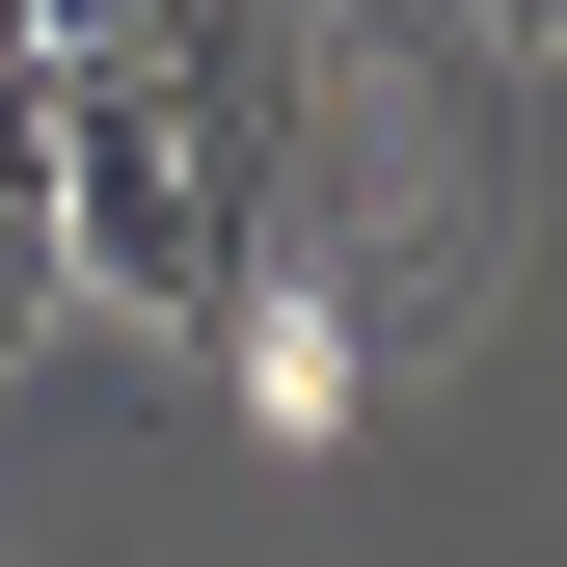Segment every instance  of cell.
I'll return each instance as SVG.
<instances>
[{
  "mask_svg": "<svg viewBox=\"0 0 567 567\" xmlns=\"http://www.w3.org/2000/svg\"><path fill=\"white\" fill-rule=\"evenodd\" d=\"M54 298H82L54 270V28L0 0V351H54Z\"/></svg>",
  "mask_w": 567,
  "mask_h": 567,
  "instance_id": "obj_3",
  "label": "cell"
},
{
  "mask_svg": "<svg viewBox=\"0 0 567 567\" xmlns=\"http://www.w3.org/2000/svg\"><path fill=\"white\" fill-rule=\"evenodd\" d=\"M486 28H567V0H486Z\"/></svg>",
  "mask_w": 567,
  "mask_h": 567,
  "instance_id": "obj_5",
  "label": "cell"
},
{
  "mask_svg": "<svg viewBox=\"0 0 567 567\" xmlns=\"http://www.w3.org/2000/svg\"><path fill=\"white\" fill-rule=\"evenodd\" d=\"M28 28H54V54H109V28H135V0H28Z\"/></svg>",
  "mask_w": 567,
  "mask_h": 567,
  "instance_id": "obj_4",
  "label": "cell"
},
{
  "mask_svg": "<svg viewBox=\"0 0 567 567\" xmlns=\"http://www.w3.org/2000/svg\"><path fill=\"white\" fill-rule=\"evenodd\" d=\"M54 270H82V298H135V324H189V351L270 298V217L217 189V135L135 82V54H54Z\"/></svg>",
  "mask_w": 567,
  "mask_h": 567,
  "instance_id": "obj_1",
  "label": "cell"
},
{
  "mask_svg": "<svg viewBox=\"0 0 567 567\" xmlns=\"http://www.w3.org/2000/svg\"><path fill=\"white\" fill-rule=\"evenodd\" d=\"M109 54H135L189 135H217V189L298 244V163H324V0H135Z\"/></svg>",
  "mask_w": 567,
  "mask_h": 567,
  "instance_id": "obj_2",
  "label": "cell"
}]
</instances>
